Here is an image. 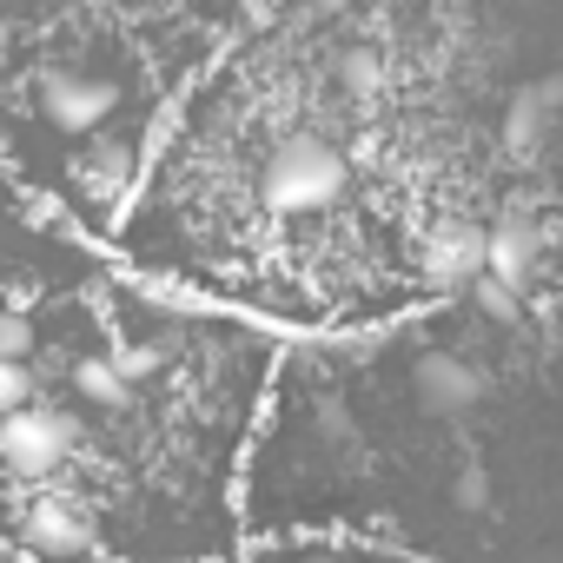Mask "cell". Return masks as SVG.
Listing matches in <instances>:
<instances>
[{
  "mask_svg": "<svg viewBox=\"0 0 563 563\" xmlns=\"http://www.w3.org/2000/svg\"><path fill=\"white\" fill-rule=\"evenodd\" d=\"M258 192L278 219H319L332 212L345 192H352V159L332 133L319 126H292V133H278L265 166H258Z\"/></svg>",
  "mask_w": 563,
  "mask_h": 563,
  "instance_id": "1",
  "label": "cell"
},
{
  "mask_svg": "<svg viewBox=\"0 0 563 563\" xmlns=\"http://www.w3.org/2000/svg\"><path fill=\"white\" fill-rule=\"evenodd\" d=\"M418 272L431 292H451V286H477L490 272V225L471 219V212H438L418 239Z\"/></svg>",
  "mask_w": 563,
  "mask_h": 563,
  "instance_id": "2",
  "label": "cell"
},
{
  "mask_svg": "<svg viewBox=\"0 0 563 563\" xmlns=\"http://www.w3.org/2000/svg\"><path fill=\"white\" fill-rule=\"evenodd\" d=\"M74 444H80V431H74V418L54 411V405H21V411L0 418V464L21 471V477L60 471Z\"/></svg>",
  "mask_w": 563,
  "mask_h": 563,
  "instance_id": "3",
  "label": "cell"
},
{
  "mask_svg": "<svg viewBox=\"0 0 563 563\" xmlns=\"http://www.w3.org/2000/svg\"><path fill=\"white\" fill-rule=\"evenodd\" d=\"M120 107V87L113 80H93V74H41V120H54L60 133H93L107 113Z\"/></svg>",
  "mask_w": 563,
  "mask_h": 563,
  "instance_id": "4",
  "label": "cell"
},
{
  "mask_svg": "<svg viewBox=\"0 0 563 563\" xmlns=\"http://www.w3.org/2000/svg\"><path fill=\"white\" fill-rule=\"evenodd\" d=\"M21 543L41 556V563H87V550H93V530H87V517L74 510V504H34L27 510V523H21Z\"/></svg>",
  "mask_w": 563,
  "mask_h": 563,
  "instance_id": "5",
  "label": "cell"
},
{
  "mask_svg": "<svg viewBox=\"0 0 563 563\" xmlns=\"http://www.w3.org/2000/svg\"><path fill=\"white\" fill-rule=\"evenodd\" d=\"M418 398H424L431 418H464L484 398V372L471 358H457V352H431L418 365Z\"/></svg>",
  "mask_w": 563,
  "mask_h": 563,
  "instance_id": "6",
  "label": "cell"
},
{
  "mask_svg": "<svg viewBox=\"0 0 563 563\" xmlns=\"http://www.w3.org/2000/svg\"><path fill=\"white\" fill-rule=\"evenodd\" d=\"M537 265H543V232H537V219H530V212H504V219L490 225V272H484V278L523 292L530 278H537Z\"/></svg>",
  "mask_w": 563,
  "mask_h": 563,
  "instance_id": "7",
  "label": "cell"
},
{
  "mask_svg": "<svg viewBox=\"0 0 563 563\" xmlns=\"http://www.w3.org/2000/svg\"><path fill=\"white\" fill-rule=\"evenodd\" d=\"M556 107H563V80H530V87H517L510 107H504V133H510V146L530 153V146L550 133Z\"/></svg>",
  "mask_w": 563,
  "mask_h": 563,
  "instance_id": "8",
  "label": "cell"
},
{
  "mask_svg": "<svg viewBox=\"0 0 563 563\" xmlns=\"http://www.w3.org/2000/svg\"><path fill=\"white\" fill-rule=\"evenodd\" d=\"M332 74H339L345 93H378V80H385V54H378L372 41H345L339 60H332Z\"/></svg>",
  "mask_w": 563,
  "mask_h": 563,
  "instance_id": "9",
  "label": "cell"
},
{
  "mask_svg": "<svg viewBox=\"0 0 563 563\" xmlns=\"http://www.w3.org/2000/svg\"><path fill=\"white\" fill-rule=\"evenodd\" d=\"M74 385H80V398H93V405H107V411L133 405V385H126V372H120L113 358H80Z\"/></svg>",
  "mask_w": 563,
  "mask_h": 563,
  "instance_id": "10",
  "label": "cell"
},
{
  "mask_svg": "<svg viewBox=\"0 0 563 563\" xmlns=\"http://www.w3.org/2000/svg\"><path fill=\"white\" fill-rule=\"evenodd\" d=\"M34 398H41V385L27 372V358H0V411H21Z\"/></svg>",
  "mask_w": 563,
  "mask_h": 563,
  "instance_id": "11",
  "label": "cell"
},
{
  "mask_svg": "<svg viewBox=\"0 0 563 563\" xmlns=\"http://www.w3.org/2000/svg\"><path fill=\"white\" fill-rule=\"evenodd\" d=\"M477 306H484L497 325H517V319H523V299H517L510 286H497V278H477Z\"/></svg>",
  "mask_w": 563,
  "mask_h": 563,
  "instance_id": "12",
  "label": "cell"
},
{
  "mask_svg": "<svg viewBox=\"0 0 563 563\" xmlns=\"http://www.w3.org/2000/svg\"><path fill=\"white\" fill-rule=\"evenodd\" d=\"M113 365L126 372V385H140V378H153V372L166 365V345H120V352H113Z\"/></svg>",
  "mask_w": 563,
  "mask_h": 563,
  "instance_id": "13",
  "label": "cell"
},
{
  "mask_svg": "<svg viewBox=\"0 0 563 563\" xmlns=\"http://www.w3.org/2000/svg\"><path fill=\"white\" fill-rule=\"evenodd\" d=\"M0 358H34V325L21 312H0Z\"/></svg>",
  "mask_w": 563,
  "mask_h": 563,
  "instance_id": "14",
  "label": "cell"
},
{
  "mask_svg": "<svg viewBox=\"0 0 563 563\" xmlns=\"http://www.w3.org/2000/svg\"><path fill=\"white\" fill-rule=\"evenodd\" d=\"M312 563H352V556H312Z\"/></svg>",
  "mask_w": 563,
  "mask_h": 563,
  "instance_id": "15",
  "label": "cell"
}]
</instances>
